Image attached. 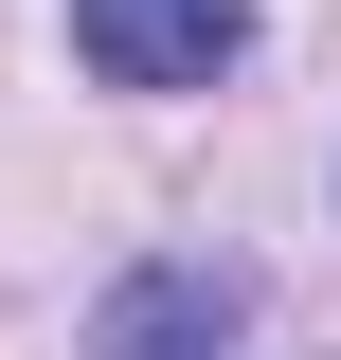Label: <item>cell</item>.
<instances>
[{
	"label": "cell",
	"mask_w": 341,
	"mask_h": 360,
	"mask_svg": "<svg viewBox=\"0 0 341 360\" xmlns=\"http://www.w3.org/2000/svg\"><path fill=\"white\" fill-rule=\"evenodd\" d=\"M72 54L108 90H215L252 54V0H72Z\"/></svg>",
	"instance_id": "2"
},
{
	"label": "cell",
	"mask_w": 341,
	"mask_h": 360,
	"mask_svg": "<svg viewBox=\"0 0 341 360\" xmlns=\"http://www.w3.org/2000/svg\"><path fill=\"white\" fill-rule=\"evenodd\" d=\"M234 324H252V270L234 252H144L90 307V360H234Z\"/></svg>",
	"instance_id": "1"
}]
</instances>
